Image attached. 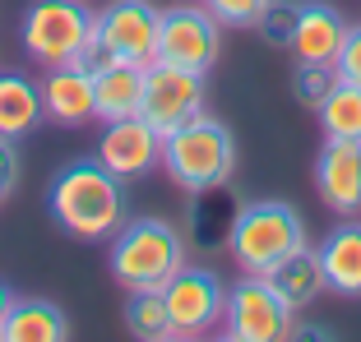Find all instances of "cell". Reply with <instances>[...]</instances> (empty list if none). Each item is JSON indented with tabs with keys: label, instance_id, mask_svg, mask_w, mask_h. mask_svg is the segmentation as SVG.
Here are the masks:
<instances>
[{
	"label": "cell",
	"instance_id": "obj_25",
	"mask_svg": "<svg viewBox=\"0 0 361 342\" xmlns=\"http://www.w3.org/2000/svg\"><path fill=\"white\" fill-rule=\"evenodd\" d=\"M334 75L343 84H361V23H348V37L334 56Z\"/></svg>",
	"mask_w": 361,
	"mask_h": 342
},
{
	"label": "cell",
	"instance_id": "obj_2",
	"mask_svg": "<svg viewBox=\"0 0 361 342\" xmlns=\"http://www.w3.org/2000/svg\"><path fill=\"white\" fill-rule=\"evenodd\" d=\"M185 264V236L162 217H126L106 241V268L121 291H162Z\"/></svg>",
	"mask_w": 361,
	"mask_h": 342
},
{
	"label": "cell",
	"instance_id": "obj_27",
	"mask_svg": "<svg viewBox=\"0 0 361 342\" xmlns=\"http://www.w3.org/2000/svg\"><path fill=\"white\" fill-rule=\"evenodd\" d=\"M19 139H5L0 134V203L14 194V181H19V148H14Z\"/></svg>",
	"mask_w": 361,
	"mask_h": 342
},
{
	"label": "cell",
	"instance_id": "obj_28",
	"mask_svg": "<svg viewBox=\"0 0 361 342\" xmlns=\"http://www.w3.org/2000/svg\"><path fill=\"white\" fill-rule=\"evenodd\" d=\"M10 305H14V291L0 282V324H5V315H10Z\"/></svg>",
	"mask_w": 361,
	"mask_h": 342
},
{
	"label": "cell",
	"instance_id": "obj_18",
	"mask_svg": "<svg viewBox=\"0 0 361 342\" xmlns=\"http://www.w3.org/2000/svg\"><path fill=\"white\" fill-rule=\"evenodd\" d=\"M42 120H47L42 88L19 70H0V134L5 139H28Z\"/></svg>",
	"mask_w": 361,
	"mask_h": 342
},
{
	"label": "cell",
	"instance_id": "obj_21",
	"mask_svg": "<svg viewBox=\"0 0 361 342\" xmlns=\"http://www.w3.org/2000/svg\"><path fill=\"white\" fill-rule=\"evenodd\" d=\"M126 329H130V338H144V342H171V319H167L162 291H130Z\"/></svg>",
	"mask_w": 361,
	"mask_h": 342
},
{
	"label": "cell",
	"instance_id": "obj_13",
	"mask_svg": "<svg viewBox=\"0 0 361 342\" xmlns=\"http://www.w3.org/2000/svg\"><path fill=\"white\" fill-rule=\"evenodd\" d=\"M37 88H42L47 120H56V125H65V129H79V125H88V120H97V97H93V75H88V70H79V65H56V70H47V75L37 79Z\"/></svg>",
	"mask_w": 361,
	"mask_h": 342
},
{
	"label": "cell",
	"instance_id": "obj_10",
	"mask_svg": "<svg viewBox=\"0 0 361 342\" xmlns=\"http://www.w3.org/2000/svg\"><path fill=\"white\" fill-rule=\"evenodd\" d=\"M158 19H162V10L153 0H111L93 19V28L111 46L116 61L153 65V56H158Z\"/></svg>",
	"mask_w": 361,
	"mask_h": 342
},
{
	"label": "cell",
	"instance_id": "obj_5",
	"mask_svg": "<svg viewBox=\"0 0 361 342\" xmlns=\"http://www.w3.org/2000/svg\"><path fill=\"white\" fill-rule=\"evenodd\" d=\"M97 14L84 0H32L23 14V51L32 56L37 70H56L70 65L79 56V46L88 42Z\"/></svg>",
	"mask_w": 361,
	"mask_h": 342
},
{
	"label": "cell",
	"instance_id": "obj_22",
	"mask_svg": "<svg viewBox=\"0 0 361 342\" xmlns=\"http://www.w3.org/2000/svg\"><path fill=\"white\" fill-rule=\"evenodd\" d=\"M338 84V75H334V65H319V61H297V70H292V97H297L301 107L315 111L324 97H329V88Z\"/></svg>",
	"mask_w": 361,
	"mask_h": 342
},
{
	"label": "cell",
	"instance_id": "obj_11",
	"mask_svg": "<svg viewBox=\"0 0 361 342\" xmlns=\"http://www.w3.org/2000/svg\"><path fill=\"white\" fill-rule=\"evenodd\" d=\"M93 158L102 167H111L121 181H135V176H149L153 167H162V134L144 116L106 120Z\"/></svg>",
	"mask_w": 361,
	"mask_h": 342
},
{
	"label": "cell",
	"instance_id": "obj_7",
	"mask_svg": "<svg viewBox=\"0 0 361 342\" xmlns=\"http://www.w3.org/2000/svg\"><path fill=\"white\" fill-rule=\"evenodd\" d=\"M223 51V23L209 14V5H167L158 19V56L162 65H180V70H200L209 75Z\"/></svg>",
	"mask_w": 361,
	"mask_h": 342
},
{
	"label": "cell",
	"instance_id": "obj_26",
	"mask_svg": "<svg viewBox=\"0 0 361 342\" xmlns=\"http://www.w3.org/2000/svg\"><path fill=\"white\" fill-rule=\"evenodd\" d=\"M111 61H116V56H111V46H106L102 37H97V28H93V32H88V42L79 46V56H75L70 65H79V70H88V75H97V70H106Z\"/></svg>",
	"mask_w": 361,
	"mask_h": 342
},
{
	"label": "cell",
	"instance_id": "obj_14",
	"mask_svg": "<svg viewBox=\"0 0 361 342\" xmlns=\"http://www.w3.org/2000/svg\"><path fill=\"white\" fill-rule=\"evenodd\" d=\"M343 37H348V19L334 10L329 0H301L297 10V28H292V61H319L334 65Z\"/></svg>",
	"mask_w": 361,
	"mask_h": 342
},
{
	"label": "cell",
	"instance_id": "obj_24",
	"mask_svg": "<svg viewBox=\"0 0 361 342\" xmlns=\"http://www.w3.org/2000/svg\"><path fill=\"white\" fill-rule=\"evenodd\" d=\"M204 5L223 28H255V19L264 14L269 0H204Z\"/></svg>",
	"mask_w": 361,
	"mask_h": 342
},
{
	"label": "cell",
	"instance_id": "obj_12",
	"mask_svg": "<svg viewBox=\"0 0 361 342\" xmlns=\"http://www.w3.org/2000/svg\"><path fill=\"white\" fill-rule=\"evenodd\" d=\"M315 194L334 217H361V139H324L315 158Z\"/></svg>",
	"mask_w": 361,
	"mask_h": 342
},
{
	"label": "cell",
	"instance_id": "obj_20",
	"mask_svg": "<svg viewBox=\"0 0 361 342\" xmlns=\"http://www.w3.org/2000/svg\"><path fill=\"white\" fill-rule=\"evenodd\" d=\"M324 139H361V84H334L329 97L315 107Z\"/></svg>",
	"mask_w": 361,
	"mask_h": 342
},
{
	"label": "cell",
	"instance_id": "obj_3",
	"mask_svg": "<svg viewBox=\"0 0 361 342\" xmlns=\"http://www.w3.org/2000/svg\"><path fill=\"white\" fill-rule=\"evenodd\" d=\"M162 171H167V181L185 194L213 190V185H232V171H236L232 129L218 116H209V111L185 120L180 129L162 134Z\"/></svg>",
	"mask_w": 361,
	"mask_h": 342
},
{
	"label": "cell",
	"instance_id": "obj_8",
	"mask_svg": "<svg viewBox=\"0 0 361 342\" xmlns=\"http://www.w3.org/2000/svg\"><path fill=\"white\" fill-rule=\"evenodd\" d=\"M204 107H209V79L200 70H180V65H162V61H153L144 70V107H139V116L158 134H171L185 120L204 116Z\"/></svg>",
	"mask_w": 361,
	"mask_h": 342
},
{
	"label": "cell",
	"instance_id": "obj_4",
	"mask_svg": "<svg viewBox=\"0 0 361 342\" xmlns=\"http://www.w3.org/2000/svg\"><path fill=\"white\" fill-rule=\"evenodd\" d=\"M301 246H310L306 222H301V213L283 199L241 203L236 217H232V232H227V255L236 259L241 273H255V278H264L278 259H287Z\"/></svg>",
	"mask_w": 361,
	"mask_h": 342
},
{
	"label": "cell",
	"instance_id": "obj_17",
	"mask_svg": "<svg viewBox=\"0 0 361 342\" xmlns=\"http://www.w3.org/2000/svg\"><path fill=\"white\" fill-rule=\"evenodd\" d=\"M65 338H70V319L47 296H14L10 315L0 324V342H65Z\"/></svg>",
	"mask_w": 361,
	"mask_h": 342
},
{
	"label": "cell",
	"instance_id": "obj_19",
	"mask_svg": "<svg viewBox=\"0 0 361 342\" xmlns=\"http://www.w3.org/2000/svg\"><path fill=\"white\" fill-rule=\"evenodd\" d=\"M264 282L287 300V305H292V310H306L310 300L324 291V268H319L315 250L301 246V250H292L287 259H278V264L264 273Z\"/></svg>",
	"mask_w": 361,
	"mask_h": 342
},
{
	"label": "cell",
	"instance_id": "obj_1",
	"mask_svg": "<svg viewBox=\"0 0 361 342\" xmlns=\"http://www.w3.org/2000/svg\"><path fill=\"white\" fill-rule=\"evenodd\" d=\"M47 208H51L56 227L65 236H75L84 246H102L126 227L130 190L116 171L102 167L97 158H79L56 171L51 190H47Z\"/></svg>",
	"mask_w": 361,
	"mask_h": 342
},
{
	"label": "cell",
	"instance_id": "obj_9",
	"mask_svg": "<svg viewBox=\"0 0 361 342\" xmlns=\"http://www.w3.org/2000/svg\"><path fill=\"white\" fill-rule=\"evenodd\" d=\"M167 300V319H171V338H200V333L223 324V305H227V282L209 268L180 264V273L162 287Z\"/></svg>",
	"mask_w": 361,
	"mask_h": 342
},
{
	"label": "cell",
	"instance_id": "obj_23",
	"mask_svg": "<svg viewBox=\"0 0 361 342\" xmlns=\"http://www.w3.org/2000/svg\"><path fill=\"white\" fill-rule=\"evenodd\" d=\"M297 10H301V0H269L264 14L255 19V32L269 46L287 51V46H292V28H297Z\"/></svg>",
	"mask_w": 361,
	"mask_h": 342
},
{
	"label": "cell",
	"instance_id": "obj_15",
	"mask_svg": "<svg viewBox=\"0 0 361 342\" xmlns=\"http://www.w3.org/2000/svg\"><path fill=\"white\" fill-rule=\"evenodd\" d=\"M319 268H324V287L338 296H361V222L343 217L324 241H319Z\"/></svg>",
	"mask_w": 361,
	"mask_h": 342
},
{
	"label": "cell",
	"instance_id": "obj_16",
	"mask_svg": "<svg viewBox=\"0 0 361 342\" xmlns=\"http://www.w3.org/2000/svg\"><path fill=\"white\" fill-rule=\"evenodd\" d=\"M144 70L149 65H135V61H111L106 70L93 75V97H97V120H126L139 116L144 107Z\"/></svg>",
	"mask_w": 361,
	"mask_h": 342
},
{
	"label": "cell",
	"instance_id": "obj_6",
	"mask_svg": "<svg viewBox=\"0 0 361 342\" xmlns=\"http://www.w3.org/2000/svg\"><path fill=\"white\" fill-rule=\"evenodd\" d=\"M292 315L297 310H292L264 278L245 273L236 287H227L223 338H232V342H287V338H297Z\"/></svg>",
	"mask_w": 361,
	"mask_h": 342
}]
</instances>
